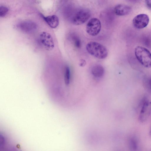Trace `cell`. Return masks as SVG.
Here are the masks:
<instances>
[{
  "mask_svg": "<svg viewBox=\"0 0 151 151\" xmlns=\"http://www.w3.org/2000/svg\"><path fill=\"white\" fill-rule=\"evenodd\" d=\"M135 56L139 62L147 68L151 67V53L147 48L140 46L134 49Z\"/></svg>",
  "mask_w": 151,
  "mask_h": 151,
  "instance_id": "2",
  "label": "cell"
},
{
  "mask_svg": "<svg viewBox=\"0 0 151 151\" xmlns=\"http://www.w3.org/2000/svg\"><path fill=\"white\" fill-rule=\"evenodd\" d=\"M128 1H129L132 2H134L135 3L139 1V0H127Z\"/></svg>",
  "mask_w": 151,
  "mask_h": 151,
  "instance_id": "18",
  "label": "cell"
},
{
  "mask_svg": "<svg viewBox=\"0 0 151 151\" xmlns=\"http://www.w3.org/2000/svg\"><path fill=\"white\" fill-rule=\"evenodd\" d=\"M101 28L100 21L96 18H92L87 23L86 26V31L89 35L95 36L100 32Z\"/></svg>",
  "mask_w": 151,
  "mask_h": 151,
  "instance_id": "4",
  "label": "cell"
},
{
  "mask_svg": "<svg viewBox=\"0 0 151 151\" xmlns=\"http://www.w3.org/2000/svg\"><path fill=\"white\" fill-rule=\"evenodd\" d=\"M90 11L86 9L77 10L71 17L70 21L76 25L82 24L87 21L91 16Z\"/></svg>",
  "mask_w": 151,
  "mask_h": 151,
  "instance_id": "3",
  "label": "cell"
},
{
  "mask_svg": "<svg viewBox=\"0 0 151 151\" xmlns=\"http://www.w3.org/2000/svg\"><path fill=\"white\" fill-rule=\"evenodd\" d=\"M39 40L41 44L46 50H51L54 47L53 38L51 35L48 32H42L39 35Z\"/></svg>",
  "mask_w": 151,
  "mask_h": 151,
  "instance_id": "5",
  "label": "cell"
},
{
  "mask_svg": "<svg viewBox=\"0 0 151 151\" xmlns=\"http://www.w3.org/2000/svg\"><path fill=\"white\" fill-rule=\"evenodd\" d=\"M49 26L52 28H55L58 25L59 20L58 17L56 15H52L43 17Z\"/></svg>",
  "mask_w": 151,
  "mask_h": 151,
  "instance_id": "11",
  "label": "cell"
},
{
  "mask_svg": "<svg viewBox=\"0 0 151 151\" xmlns=\"http://www.w3.org/2000/svg\"><path fill=\"white\" fill-rule=\"evenodd\" d=\"M9 11L8 9L6 7L1 6H0V16L3 17L6 16Z\"/></svg>",
  "mask_w": 151,
  "mask_h": 151,
  "instance_id": "15",
  "label": "cell"
},
{
  "mask_svg": "<svg viewBox=\"0 0 151 151\" xmlns=\"http://www.w3.org/2000/svg\"><path fill=\"white\" fill-rule=\"evenodd\" d=\"M64 79L65 83L67 85L69 84L70 80V70L69 67H66L64 75Z\"/></svg>",
  "mask_w": 151,
  "mask_h": 151,
  "instance_id": "14",
  "label": "cell"
},
{
  "mask_svg": "<svg viewBox=\"0 0 151 151\" xmlns=\"http://www.w3.org/2000/svg\"><path fill=\"white\" fill-rule=\"evenodd\" d=\"M147 6L149 8L151 9V0H145Z\"/></svg>",
  "mask_w": 151,
  "mask_h": 151,
  "instance_id": "16",
  "label": "cell"
},
{
  "mask_svg": "<svg viewBox=\"0 0 151 151\" xmlns=\"http://www.w3.org/2000/svg\"><path fill=\"white\" fill-rule=\"evenodd\" d=\"M128 144L129 148L132 150L136 151L138 148V141L135 137H132L129 139Z\"/></svg>",
  "mask_w": 151,
  "mask_h": 151,
  "instance_id": "12",
  "label": "cell"
},
{
  "mask_svg": "<svg viewBox=\"0 0 151 151\" xmlns=\"http://www.w3.org/2000/svg\"><path fill=\"white\" fill-rule=\"evenodd\" d=\"M18 28L22 31L27 33H32L36 31L37 25L34 22L29 21H23L19 23Z\"/></svg>",
  "mask_w": 151,
  "mask_h": 151,
  "instance_id": "8",
  "label": "cell"
},
{
  "mask_svg": "<svg viewBox=\"0 0 151 151\" xmlns=\"http://www.w3.org/2000/svg\"><path fill=\"white\" fill-rule=\"evenodd\" d=\"M148 16L145 14H140L135 16L133 20L134 26L138 29H143L146 27L149 22Z\"/></svg>",
  "mask_w": 151,
  "mask_h": 151,
  "instance_id": "7",
  "label": "cell"
},
{
  "mask_svg": "<svg viewBox=\"0 0 151 151\" xmlns=\"http://www.w3.org/2000/svg\"><path fill=\"white\" fill-rule=\"evenodd\" d=\"M70 38L72 43L76 47L78 48L81 47V40L78 36L75 34H72L70 36Z\"/></svg>",
  "mask_w": 151,
  "mask_h": 151,
  "instance_id": "13",
  "label": "cell"
},
{
  "mask_svg": "<svg viewBox=\"0 0 151 151\" xmlns=\"http://www.w3.org/2000/svg\"><path fill=\"white\" fill-rule=\"evenodd\" d=\"M86 48L89 54L98 59H104L107 56L108 52L106 48L97 42L91 41L88 42Z\"/></svg>",
  "mask_w": 151,
  "mask_h": 151,
  "instance_id": "1",
  "label": "cell"
},
{
  "mask_svg": "<svg viewBox=\"0 0 151 151\" xmlns=\"http://www.w3.org/2000/svg\"><path fill=\"white\" fill-rule=\"evenodd\" d=\"M151 114V101L146 100L141 106L139 119L141 122L146 121Z\"/></svg>",
  "mask_w": 151,
  "mask_h": 151,
  "instance_id": "6",
  "label": "cell"
},
{
  "mask_svg": "<svg viewBox=\"0 0 151 151\" xmlns=\"http://www.w3.org/2000/svg\"><path fill=\"white\" fill-rule=\"evenodd\" d=\"M150 135L151 136V127L150 129Z\"/></svg>",
  "mask_w": 151,
  "mask_h": 151,
  "instance_id": "19",
  "label": "cell"
},
{
  "mask_svg": "<svg viewBox=\"0 0 151 151\" xmlns=\"http://www.w3.org/2000/svg\"><path fill=\"white\" fill-rule=\"evenodd\" d=\"M131 8L129 6L123 4L116 5L114 9L115 14L118 16H123L129 14L131 11Z\"/></svg>",
  "mask_w": 151,
  "mask_h": 151,
  "instance_id": "9",
  "label": "cell"
},
{
  "mask_svg": "<svg viewBox=\"0 0 151 151\" xmlns=\"http://www.w3.org/2000/svg\"><path fill=\"white\" fill-rule=\"evenodd\" d=\"M91 73L94 77L96 78H100L103 76L104 73V69L101 65L99 64L96 65L92 67Z\"/></svg>",
  "mask_w": 151,
  "mask_h": 151,
  "instance_id": "10",
  "label": "cell"
},
{
  "mask_svg": "<svg viewBox=\"0 0 151 151\" xmlns=\"http://www.w3.org/2000/svg\"><path fill=\"white\" fill-rule=\"evenodd\" d=\"M86 64V62L85 60L83 59H81V60L80 65L81 67L84 66Z\"/></svg>",
  "mask_w": 151,
  "mask_h": 151,
  "instance_id": "17",
  "label": "cell"
}]
</instances>
